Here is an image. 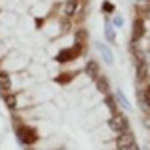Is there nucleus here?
<instances>
[{"instance_id": "10", "label": "nucleus", "mask_w": 150, "mask_h": 150, "mask_svg": "<svg viewBox=\"0 0 150 150\" xmlns=\"http://www.w3.org/2000/svg\"><path fill=\"white\" fill-rule=\"evenodd\" d=\"M116 102L120 104L122 108H126V110H130V108H132V106H130V102H128L126 98H124V94L120 92V90H116Z\"/></svg>"}, {"instance_id": "18", "label": "nucleus", "mask_w": 150, "mask_h": 150, "mask_svg": "<svg viewBox=\"0 0 150 150\" xmlns=\"http://www.w3.org/2000/svg\"><path fill=\"white\" fill-rule=\"evenodd\" d=\"M146 102L150 104V90H148V94H146Z\"/></svg>"}, {"instance_id": "9", "label": "nucleus", "mask_w": 150, "mask_h": 150, "mask_svg": "<svg viewBox=\"0 0 150 150\" xmlns=\"http://www.w3.org/2000/svg\"><path fill=\"white\" fill-rule=\"evenodd\" d=\"M96 88H98L100 94H108V80H106L104 76H98V78H96Z\"/></svg>"}, {"instance_id": "1", "label": "nucleus", "mask_w": 150, "mask_h": 150, "mask_svg": "<svg viewBox=\"0 0 150 150\" xmlns=\"http://www.w3.org/2000/svg\"><path fill=\"white\" fill-rule=\"evenodd\" d=\"M108 126H110V130H112V132H116V134H122V132H128V130H130L128 118L122 114V112H114V114L110 116Z\"/></svg>"}, {"instance_id": "5", "label": "nucleus", "mask_w": 150, "mask_h": 150, "mask_svg": "<svg viewBox=\"0 0 150 150\" xmlns=\"http://www.w3.org/2000/svg\"><path fill=\"white\" fill-rule=\"evenodd\" d=\"M96 48H98L100 56L104 58V62H106L108 66H112V64H114V56H112V50L106 46V44H102V42H96Z\"/></svg>"}, {"instance_id": "14", "label": "nucleus", "mask_w": 150, "mask_h": 150, "mask_svg": "<svg viewBox=\"0 0 150 150\" xmlns=\"http://www.w3.org/2000/svg\"><path fill=\"white\" fill-rule=\"evenodd\" d=\"M4 102H6V106H8L10 110H16V96H12V94H6Z\"/></svg>"}, {"instance_id": "8", "label": "nucleus", "mask_w": 150, "mask_h": 150, "mask_svg": "<svg viewBox=\"0 0 150 150\" xmlns=\"http://www.w3.org/2000/svg\"><path fill=\"white\" fill-rule=\"evenodd\" d=\"M0 92L4 94L10 92V76L6 72H0Z\"/></svg>"}, {"instance_id": "7", "label": "nucleus", "mask_w": 150, "mask_h": 150, "mask_svg": "<svg viewBox=\"0 0 150 150\" xmlns=\"http://www.w3.org/2000/svg\"><path fill=\"white\" fill-rule=\"evenodd\" d=\"M86 74H88L90 78H94V80L100 76V66H98V62H96V60H90V62L86 64Z\"/></svg>"}, {"instance_id": "12", "label": "nucleus", "mask_w": 150, "mask_h": 150, "mask_svg": "<svg viewBox=\"0 0 150 150\" xmlns=\"http://www.w3.org/2000/svg\"><path fill=\"white\" fill-rule=\"evenodd\" d=\"M72 78H74V72H66V74H60V76L56 78V82L58 84H68Z\"/></svg>"}, {"instance_id": "3", "label": "nucleus", "mask_w": 150, "mask_h": 150, "mask_svg": "<svg viewBox=\"0 0 150 150\" xmlns=\"http://www.w3.org/2000/svg\"><path fill=\"white\" fill-rule=\"evenodd\" d=\"M16 138L22 144H34L38 140V134H36L34 128H30V126H18L16 128Z\"/></svg>"}, {"instance_id": "17", "label": "nucleus", "mask_w": 150, "mask_h": 150, "mask_svg": "<svg viewBox=\"0 0 150 150\" xmlns=\"http://www.w3.org/2000/svg\"><path fill=\"white\" fill-rule=\"evenodd\" d=\"M110 10H114V6H112L110 2H106V4H104V12H110Z\"/></svg>"}, {"instance_id": "6", "label": "nucleus", "mask_w": 150, "mask_h": 150, "mask_svg": "<svg viewBox=\"0 0 150 150\" xmlns=\"http://www.w3.org/2000/svg\"><path fill=\"white\" fill-rule=\"evenodd\" d=\"M144 36V20L142 18H136L134 24H132V40H138Z\"/></svg>"}, {"instance_id": "2", "label": "nucleus", "mask_w": 150, "mask_h": 150, "mask_svg": "<svg viewBox=\"0 0 150 150\" xmlns=\"http://www.w3.org/2000/svg\"><path fill=\"white\" fill-rule=\"evenodd\" d=\"M116 146H118V150H140L136 140H134V134L130 130L116 136Z\"/></svg>"}, {"instance_id": "4", "label": "nucleus", "mask_w": 150, "mask_h": 150, "mask_svg": "<svg viewBox=\"0 0 150 150\" xmlns=\"http://www.w3.org/2000/svg\"><path fill=\"white\" fill-rule=\"evenodd\" d=\"M78 54H80V50H78V44H76V46L66 48V50L58 52V54H56V62H68V60H74Z\"/></svg>"}, {"instance_id": "15", "label": "nucleus", "mask_w": 150, "mask_h": 150, "mask_svg": "<svg viewBox=\"0 0 150 150\" xmlns=\"http://www.w3.org/2000/svg\"><path fill=\"white\" fill-rule=\"evenodd\" d=\"M106 38H108L110 42H114V40H116V32H114V28L110 26V22H106Z\"/></svg>"}, {"instance_id": "13", "label": "nucleus", "mask_w": 150, "mask_h": 150, "mask_svg": "<svg viewBox=\"0 0 150 150\" xmlns=\"http://www.w3.org/2000/svg\"><path fill=\"white\" fill-rule=\"evenodd\" d=\"M106 106L112 110V114L116 112V98L112 96V94H106Z\"/></svg>"}, {"instance_id": "16", "label": "nucleus", "mask_w": 150, "mask_h": 150, "mask_svg": "<svg viewBox=\"0 0 150 150\" xmlns=\"http://www.w3.org/2000/svg\"><path fill=\"white\" fill-rule=\"evenodd\" d=\"M114 24H116V26H122V24H124L122 16H114Z\"/></svg>"}, {"instance_id": "11", "label": "nucleus", "mask_w": 150, "mask_h": 150, "mask_svg": "<svg viewBox=\"0 0 150 150\" xmlns=\"http://www.w3.org/2000/svg\"><path fill=\"white\" fill-rule=\"evenodd\" d=\"M74 10H76V0H68V2L64 4V14H66V16H72Z\"/></svg>"}]
</instances>
